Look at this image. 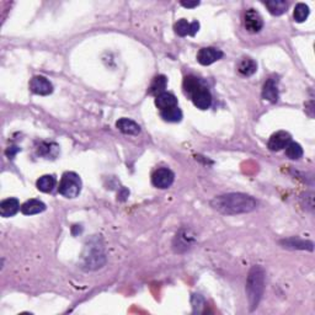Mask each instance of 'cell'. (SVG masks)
I'll return each instance as SVG.
<instances>
[{
    "label": "cell",
    "instance_id": "6da1fadb",
    "mask_svg": "<svg viewBox=\"0 0 315 315\" xmlns=\"http://www.w3.org/2000/svg\"><path fill=\"white\" fill-rule=\"evenodd\" d=\"M211 206L213 210L226 216H235V214L249 213L256 210L257 201L254 197L246 195V193L233 192L214 197L211 201Z\"/></svg>",
    "mask_w": 315,
    "mask_h": 315
},
{
    "label": "cell",
    "instance_id": "7a4b0ae2",
    "mask_svg": "<svg viewBox=\"0 0 315 315\" xmlns=\"http://www.w3.org/2000/svg\"><path fill=\"white\" fill-rule=\"evenodd\" d=\"M265 270L261 266H252L249 271L246 281V296H248L250 310L257 308L263 298L265 290Z\"/></svg>",
    "mask_w": 315,
    "mask_h": 315
},
{
    "label": "cell",
    "instance_id": "3957f363",
    "mask_svg": "<svg viewBox=\"0 0 315 315\" xmlns=\"http://www.w3.org/2000/svg\"><path fill=\"white\" fill-rule=\"evenodd\" d=\"M106 263L104 246L100 244V239L95 238L88 241L83 252V267L85 270H98Z\"/></svg>",
    "mask_w": 315,
    "mask_h": 315
},
{
    "label": "cell",
    "instance_id": "277c9868",
    "mask_svg": "<svg viewBox=\"0 0 315 315\" xmlns=\"http://www.w3.org/2000/svg\"><path fill=\"white\" fill-rule=\"evenodd\" d=\"M81 191V179L78 174L73 171L64 173L62 176L58 192L66 198H75Z\"/></svg>",
    "mask_w": 315,
    "mask_h": 315
},
{
    "label": "cell",
    "instance_id": "5b68a950",
    "mask_svg": "<svg viewBox=\"0 0 315 315\" xmlns=\"http://www.w3.org/2000/svg\"><path fill=\"white\" fill-rule=\"evenodd\" d=\"M195 244V234L188 229H181L174 239V249L176 252H185Z\"/></svg>",
    "mask_w": 315,
    "mask_h": 315
},
{
    "label": "cell",
    "instance_id": "8992f818",
    "mask_svg": "<svg viewBox=\"0 0 315 315\" xmlns=\"http://www.w3.org/2000/svg\"><path fill=\"white\" fill-rule=\"evenodd\" d=\"M174 180H175V174L170 169H167V167H161V169L155 170L152 175L153 185L155 187L161 188V190L171 186Z\"/></svg>",
    "mask_w": 315,
    "mask_h": 315
},
{
    "label": "cell",
    "instance_id": "52a82bcc",
    "mask_svg": "<svg viewBox=\"0 0 315 315\" xmlns=\"http://www.w3.org/2000/svg\"><path fill=\"white\" fill-rule=\"evenodd\" d=\"M244 27L250 34H257L264 27L263 16L254 9H249L244 15Z\"/></svg>",
    "mask_w": 315,
    "mask_h": 315
},
{
    "label": "cell",
    "instance_id": "ba28073f",
    "mask_svg": "<svg viewBox=\"0 0 315 315\" xmlns=\"http://www.w3.org/2000/svg\"><path fill=\"white\" fill-rule=\"evenodd\" d=\"M223 57V52L214 47H206L201 48L197 53V61L202 66H211L214 62L219 61Z\"/></svg>",
    "mask_w": 315,
    "mask_h": 315
},
{
    "label": "cell",
    "instance_id": "9c48e42d",
    "mask_svg": "<svg viewBox=\"0 0 315 315\" xmlns=\"http://www.w3.org/2000/svg\"><path fill=\"white\" fill-rule=\"evenodd\" d=\"M30 90L36 95H49L53 93V85L45 76H34L30 81Z\"/></svg>",
    "mask_w": 315,
    "mask_h": 315
},
{
    "label": "cell",
    "instance_id": "30bf717a",
    "mask_svg": "<svg viewBox=\"0 0 315 315\" xmlns=\"http://www.w3.org/2000/svg\"><path fill=\"white\" fill-rule=\"evenodd\" d=\"M191 100H192L193 105H195L197 108H199V110H207L212 105L211 91L203 84L202 87L191 96Z\"/></svg>",
    "mask_w": 315,
    "mask_h": 315
},
{
    "label": "cell",
    "instance_id": "8fae6325",
    "mask_svg": "<svg viewBox=\"0 0 315 315\" xmlns=\"http://www.w3.org/2000/svg\"><path fill=\"white\" fill-rule=\"evenodd\" d=\"M290 143L291 134L284 131H279L271 135L269 143H267V147H269V149L272 150V152H279V150L284 149Z\"/></svg>",
    "mask_w": 315,
    "mask_h": 315
},
{
    "label": "cell",
    "instance_id": "7c38bea8",
    "mask_svg": "<svg viewBox=\"0 0 315 315\" xmlns=\"http://www.w3.org/2000/svg\"><path fill=\"white\" fill-rule=\"evenodd\" d=\"M174 30H175L176 34L181 37L195 36V35L197 34V31L199 30V22L198 21L188 22L187 20L181 19L175 23Z\"/></svg>",
    "mask_w": 315,
    "mask_h": 315
},
{
    "label": "cell",
    "instance_id": "4fadbf2b",
    "mask_svg": "<svg viewBox=\"0 0 315 315\" xmlns=\"http://www.w3.org/2000/svg\"><path fill=\"white\" fill-rule=\"evenodd\" d=\"M279 245L282 248L291 250H309V251H313L314 249L313 241L303 240L300 238H288V239L279 240Z\"/></svg>",
    "mask_w": 315,
    "mask_h": 315
},
{
    "label": "cell",
    "instance_id": "5bb4252c",
    "mask_svg": "<svg viewBox=\"0 0 315 315\" xmlns=\"http://www.w3.org/2000/svg\"><path fill=\"white\" fill-rule=\"evenodd\" d=\"M263 99L267 100V101L275 102L278 101V79L272 76L266 80L263 88Z\"/></svg>",
    "mask_w": 315,
    "mask_h": 315
},
{
    "label": "cell",
    "instance_id": "9a60e30c",
    "mask_svg": "<svg viewBox=\"0 0 315 315\" xmlns=\"http://www.w3.org/2000/svg\"><path fill=\"white\" fill-rule=\"evenodd\" d=\"M19 210H21L20 203L16 198H13V197L4 199V201H2V203H0V214L4 218L15 216Z\"/></svg>",
    "mask_w": 315,
    "mask_h": 315
},
{
    "label": "cell",
    "instance_id": "2e32d148",
    "mask_svg": "<svg viewBox=\"0 0 315 315\" xmlns=\"http://www.w3.org/2000/svg\"><path fill=\"white\" fill-rule=\"evenodd\" d=\"M116 127L120 132L127 135H138L140 133V127L138 123L129 119H120L116 122Z\"/></svg>",
    "mask_w": 315,
    "mask_h": 315
},
{
    "label": "cell",
    "instance_id": "e0dca14e",
    "mask_svg": "<svg viewBox=\"0 0 315 315\" xmlns=\"http://www.w3.org/2000/svg\"><path fill=\"white\" fill-rule=\"evenodd\" d=\"M46 210V205L40 199H28L21 206V212L26 216H34Z\"/></svg>",
    "mask_w": 315,
    "mask_h": 315
},
{
    "label": "cell",
    "instance_id": "ac0fdd59",
    "mask_svg": "<svg viewBox=\"0 0 315 315\" xmlns=\"http://www.w3.org/2000/svg\"><path fill=\"white\" fill-rule=\"evenodd\" d=\"M155 105L158 106V108L160 111L166 110V108L174 107V106H178V99L176 96L171 93H163L160 95H158L155 98Z\"/></svg>",
    "mask_w": 315,
    "mask_h": 315
},
{
    "label": "cell",
    "instance_id": "d6986e66",
    "mask_svg": "<svg viewBox=\"0 0 315 315\" xmlns=\"http://www.w3.org/2000/svg\"><path fill=\"white\" fill-rule=\"evenodd\" d=\"M203 85L201 79H198L197 76L188 75L184 79V83H182V88H184L185 95H187L188 98L193 95L197 90L199 89Z\"/></svg>",
    "mask_w": 315,
    "mask_h": 315
},
{
    "label": "cell",
    "instance_id": "ffe728a7",
    "mask_svg": "<svg viewBox=\"0 0 315 315\" xmlns=\"http://www.w3.org/2000/svg\"><path fill=\"white\" fill-rule=\"evenodd\" d=\"M166 85H167V79L165 75H157L154 79H153L152 84H150L148 93L149 95H153L157 98L158 95H160V94L165 93L166 89Z\"/></svg>",
    "mask_w": 315,
    "mask_h": 315
},
{
    "label": "cell",
    "instance_id": "44dd1931",
    "mask_svg": "<svg viewBox=\"0 0 315 315\" xmlns=\"http://www.w3.org/2000/svg\"><path fill=\"white\" fill-rule=\"evenodd\" d=\"M257 70V64L251 58H243L238 64V72L244 76H251Z\"/></svg>",
    "mask_w": 315,
    "mask_h": 315
},
{
    "label": "cell",
    "instance_id": "7402d4cb",
    "mask_svg": "<svg viewBox=\"0 0 315 315\" xmlns=\"http://www.w3.org/2000/svg\"><path fill=\"white\" fill-rule=\"evenodd\" d=\"M265 5L269 9L270 13L275 16L283 15L284 13H287L288 9V3L284 0H270V2L265 3Z\"/></svg>",
    "mask_w": 315,
    "mask_h": 315
},
{
    "label": "cell",
    "instance_id": "603a6c76",
    "mask_svg": "<svg viewBox=\"0 0 315 315\" xmlns=\"http://www.w3.org/2000/svg\"><path fill=\"white\" fill-rule=\"evenodd\" d=\"M160 116H161V119H163L164 121H166V122L176 123V122H180V121L182 120V111L178 107V106H174V107H170V108H166V110L160 111Z\"/></svg>",
    "mask_w": 315,
    "mask_h": 315
},
{
    "label": "cell",
    "instance_id": "cb8c5ba5",
    "mask_svg": "<svg viewBox=\"0 0 315 315\" xmlns=\"http://www.w3.org/2000/svg\"><path fill=\"white\" fill-rule=\"evenodd\" d=\"M55 184H57V180L53 175H43L38 179L36 182V186L40 191L42 192H51L53 188L55 187Z\"/></svg>",
    "mask_w": 315,
    "mask_h": 315
},
{
    "label": "cell",
    "instance_id": "d4e9b609",
    "mask_svg": "<svg viewBox=\"0 0 315 315\" xmlns=\"http://www.w3.org/2000/svg\"><path fill=\"white\" fill-rule=\"evenodd\" d=\"M309 14H310V10H309L308 5L304 4V3H299V4H297L296 8H294L293 16L297 22H304L305 20L308 19Z\"/></svg>",
    "mask_w": 315,
    "mask_h": 315
},
{
    "label": "cell",
    "instance_id": "484cf974",
    "mask_svg": "<svg viewBox=\"0 0 315 315\" xmlns=\"http://www.w3.org/2000/svg\"><path fill=\"white\" fill-rule=\"evenodd\" d=\"M285 155L292 160H298L303 157V148L300 144L296 142H291L285 147Z\"/></svg>",
    "mask_w": 315,
    "mask_h": 315
},
{
    "label": "cell",
    "instance_id": "4316f807",
    "mask_svg": "<svg viewBox=\"0 0 315 315\" xmlns=\"http://www.w3.org/2000/svg\"><path fill=\"white\" fill-rule=\"evenodd\" d=\"M302 199H304V203H303V206H305V208H308V210L313 211L314 208V193L313 192H308L305 193V195L302 196Z\"/></svg>",
    "mask_w": 315,
    "mask_h": 315
},
{
    "label": "cell",
    "instance_id": "83f0119b",
    "mask_svg": "<svg viewBox=\"0 0 315 315\" xmlns=\"http://www.w3.org/2000/svg\"><path fill=\"white\" fill-rule=\"evenodd\" d=\"M19 152H20V148H17V147H10V148L7 150V155L10 159H13L14 157H15L16 153H19Z\"/></svg>",
    "mask_w": 315,
    "mask_h": 315
},
{
    "label": "cell",
    "instance_id": "f1b7e54d",
    "mask_svg": "<svg viewBox=\"0 0 315 315\" xmlns=\"http://www.w3.org/2000/svg\"><path fill=\"white\" fill-rule=\"evenodd\" d=\"M181 5L184 8H196L199 5V2H181Z\"/></svg>",
    "mask_w": 315,
    "mask_h": 315
}]
</instances>
